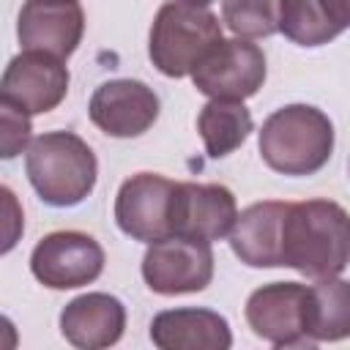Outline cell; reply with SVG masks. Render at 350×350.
Masks as SVG:
<instances>
[{"label": "cell", "instance_id": "20", "mask_svg": "<svg viewBox=\"0 0 350 350\" xmlns=\"http://www.w3.org/2000/svg\"><path fill=\"white\" fill-rule=\"evenodd\" d=\"M221 19L241 38H265L276 33L279 0H224Z\"/></svg>", "mask_w": 350, "mask_h": 350}, {"label": "cell", "instance_id": "11", "mask_svg": "<svg viewBox=\"0 0 350 350\" xmlns=\"http://www.w3.org/2000/svg\"><path fill=\"white\" fill-rule=\"evenodd\" d=\"M88 115L109 137H139L159 118V96L139 79H109L93 90Z\"/></svg>", "mask_w": 350, "mask_h": 350}, {"label": "cell", "instance_id": "4", "mask_svg": "<svg viewBox=\"0 0 350 350\" xmlns=\"http://www.w3.org/2000/svg\"><path fill=\"white\" fill-rule=\"evenodd\" d=\"M221 41V22L202 5L164 3L150 25L148 55L164 77H186Z\"/></svg>", "mask_w": 350, "mask_h": 350}, {"label": "cell", "instance_id": "1", "mask_svg": "<svg viewBox=\"0 0 350 350\" xmlns=\"http://www.w3.org/2000/svg\"><path fill=\"white\" fill-rule=\"evenodd\" d=\"M347 211L334 200L287 202L282 219L279 265L309 279L342 276L347 268Z\"/></svg>", "mask_w": 350, "mask_h": 350}, {"label": "cell", "instance_id": "16", "mask_svg": "<svg viewBox=\"0 0 350 350\" xmlns=\"http://www.w3.org/2000/svg\"><path fill=\"white\" fill-rule=\"evenodd\" d=\"M287 202L265 200L243 208L230 230V249L235 257L252 268H279V241L282 219Z\"/></svg>", "mask_w": 350, "mask_h": 350}, {"label": "cell", "instance_id": "8", "mask_svg": "<svg viewBox=\"0 0 350 350\" xmlns=\"http://www.w3.org/2000/svg\"><path fill=\"white\" fill-rule=\"evenodd\" d=\"M30 271L49 290H74L101 276L104 249L88 232L57 230L36 243L30 254Z\"/></svg>", "mask_w": 350, "mask_h": 350}, {"label": "cell", "instance_id": "25", "mask_svg": "<svg viewBox=\"0 0 350 350\" xmlns=\"http://www.w3.org/2000/svg\"><path fill=\"white\" fill-rule=\"evenodd\" d=\"M183 3H191V5H202V8H205V5H211L213 0H183Z\"/></svg>", "mask_w": 350, "mask_h": 350}, {"label": "cell", "instance_id": "24", "mask_svg": "<svg viewBox=\"0 0 350 350\" xmlns=\"http://www.w3.org/2000/svg\"><path fill=\"white\" fill-rule=\"evenodd\" d=\"M328 3V8L342 19V22H347L350 25V11H347V0H325Z\"/></svg>", "mask_w": 350, "mask_h": 350}, {"label": "cell", "instance_id": "19", "mask_svg": "<svg viewBox=\"0 0 350 350\" xmlns=\"http://www.w3.org/2000/svg\"><path fill=\"white\" fill-rule=\"evenodd\" d=\"M314 293V342H339L350 334V287L342 276L317 279Z\"/></svg>", "mask_w": 350, "mask_h": 350}, {"label": "cell", "instance_id": "9", "mask_svg": "<svg viewBox=\"0 0 350 350\" xmlns=\"http://www.w3.org/2000/svg\"><path fill=\"white\" fill-rule=\"evenodd\" d=\"M175 183L156 172H137L126 178L115 197L118 227L142 243L172 235V197Z\"/></svg>", "mask_w": 350, "mask_h": 350}, {"label": "cell", "instance_id": "10", "mask_svg": "<svg viewBox=\"0 0 350 350\" xmlns=\"http://www.w3.org/2000/svg\"><path fill=\"white\" fill-rule=\"evenodd\" d=\"M0 93L19 104L27 115L52 112L68 93V68L49 52L25 49L5 66Z\"/></svg>", "mask_w": 350, "mask_h": 350}, {"label": "cell", "instance_id": "13", "mask_svg": "<svg viewBox=\"0 0 350 350\" xmlns=\"http://www.w3.org/2000/svg\"><path fill=\"white\" fill-rule=\"evenodd\" d=\"M85 33V14L77 0H25L16 19L22 49H41L60 60L71 57Z\"/></svg>", "mask_w": 350, "mask_h": 350}, {"label": "cell", "instance_id": "7", "mask_svg": "<svg viewBox=\"0 0 350 350\" xmlns=\"http://www.w3.org/2000/svg\"><path fill=\"white\" fill-rule=\"evenodd\" d=\"M265 55L246 38H221L194 66L191 82L208 98H249L265 82Z\"/></svg>", "mask_w": 350, "mask_h": 350}, {"label": "cell", "instance_id": "22", "mask_svg": "<svg viewBox=\"0 0 350 350\" xmlns=\"http://www.w3.org/2000/svg\"><path fill=\"white\" fill-rule=\"evenodd\" d=\"M25 232V211L19 197L0 183V254H8L16 249Z\"/></svg>", "mask_w": 350, "mask_h": 350}, {"label": "cell", "instance_id": "14", "mask_svg": "<svg viewBox=\"0 0 350 350\" xmlns=\"http://www.w3.org/2000/svg\"><path fill=\"white\" fill-rule=\"evenodd\" d=\"M126 306L109 293H85L60 312V334L82 350L109 347L123 336Z\"/></svg>", "mask_w": 350, "mask_h": 350}, {"label": "cell", "instance_id": "5", "mask_svg": "<svg viewBox=\"0 0 350 350\" xmlns=\"http://www.w3.org/2000/svg\"><path fill=\"white\" fill-rule=\"evenodd\" d=\"M249 328L273 347H314V293L301 282H271L246 298Z\"/></svg>", "mask_w": 350, "mask_h": 350}, {"label": "cell", "instance_id": "3", "mask_svg": "<svg viewBox=\"0 0 350 350\" xmlns=\"http://www.w3.org/2000/svg\"><path fill=\"white\" fill-rule=\"evenodd\" d=\"M25 167L36 194L55 208L79 205L98 178L96 153L74 131H46L30 139Z\"/></svg>", "mask_w": 350, "mask_h": 350}, {"label": "cell", "instance_id": "17", "mask_svg": "<svg viewBox=\"0 0 350 350\" xmlns=\"http://www.w3.org/2000/svg\"><path fill=\"white\" fill-rule=\"evenodd\" d=\"M252 129V112L238 98H211L197 118V131L211 159H221L241 148Z\"/></svg>", "mask_w": 350, "mask_h": 350}, {"label": "cell", "instance_id": "12", "mask_svg": "<svg viewBox=\"0 0 350 350\" xmlns=\"http://www.w3.org/2000/svg\"><path fill=\"white\" fill-rule=\"evenodd\" d=\"M238 216L235 194L221 183H175L172 197V235L219 241L230 235Z\"/></svg>", "mask_w": 350, "mask_h": 350}, {"label": "cell", "instance_id": "21", "mask_svg": "<svg viewBox=\"0 0 350 350\" xmlns=\"http://www.w3.org/2000/svg\"><path fill=\"white\" fill-rule=\"evenodd\" d=\"M30 115L0 93V159H16L30 145Z\"/></svg>", "mask_w": 350, "mask_h": 350}, {"label": "cell", "instance_id": "15", "mask_svg": "<svg viewBox=\"0 0 350 350\" xmlns=\"http://www.w3.org/2000/svg\"><path fill=\"white\" fill-rule=\"evenodd\" d=\"M150 342L161 350H227L232 331L227 317L202 306L159 312L150 323Z\"/></svg>", "mask_w": 350, "mask_h": 350}, {"label": "cell", "instance_id": "6", "mask_svg": "<svg viewBox=\"0 0 350 350\" xmlns=\"http://www.w3.org/2000/svg\"><path fill=\"white\" fill-rule=\"evenodd\" d=\"M142 279L159 295L200 293L213 279V249L183 235L153 241L142 257Z\"/></svg>", "mask_w": 350, "mask_h": 350}, {"label": "cell", "instance_id": "2", "mask_svg": "<svg viewBox=\"0 0 350 350\" xmlns=\"http://www.w3.org/2000/svg\"><path fill=\"white\" fill-rule=\"evenodd\" d=\"M334 153V123L312 104H287L260 129V156L282 175H314Z\"/></svg>", "mask_w": 350, "mask_h": 350}, {"label": "cell", "instance_id": "23", "mask_svg": "<svg viewBox=\"0 0 350 350\" xmlns=\"http://www.w3.org/2000/svg\"><path fill=\"white\" fill-rule=\"evenodd\" d=\"M16 345H19V334L14 323L5 314H0V350H14Z\"/></svg>", "mask_w": 350, "mask_h": 350}, {"label": "cell", "instance_id": "18", "mask_svg": "<svg viewBox=\"0 0 350 350\" xmlns=\"http://www.w3.org/2000/svg\"><path fill=\"white\" fill-rule=\"evenodd\" d=\"M347 30L325 0H279L276 33L298 46H320Z\"/></svg>", "mask_w": 350, "mask_h": 350}]
</instances>
